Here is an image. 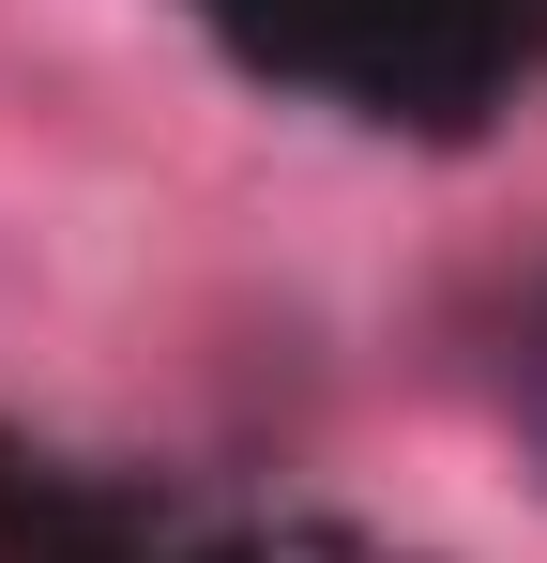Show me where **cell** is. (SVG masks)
<instances>
[{"instance_id":"obj_1","label":"cell","mask_w":547,"mask_h":563,"mask_svg":"<svg viewBox=\"0 0 547 563\" xmlns=\"http://www.w3.org/2000/svg\"><path fill=\"white\" fill-rule=\"evenodd\" d=\"M502 411H517V442H533V472H547V289L517 305V351H502Z\"/></svg>"}]
</instances>
